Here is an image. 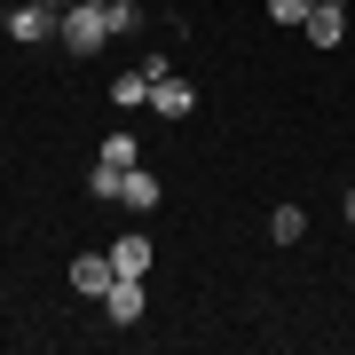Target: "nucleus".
<instances>
[{"instance_id": "obj_2", "label": "nucleus", "mask_w": 355, "mask_h": 355, "mask_svg": "<svg viewBox=\"0 0 355 355\" xmlns=\"http://www.w3.org/2000/svg\"><path fill=\"white\" fill-rule=\"evenodd\" d=\"M150 111H158V119H190V111H198V87L166 71V55H150Z\"/></svg>"}, {"instance_id": "obj_7", "label": "nucleus", "mask_w": 355, "mask_h": 355, "mask_svg": "<svg viewBox=\"0 0 355 355\" xmlns=\"http://www.w3.org/2000/svg\"><path fill=\"white\" fill-rule=\"evenodd\" d=\"M111 268H119V277H150V237H119L111 245Z\"/></svg>"}, {"instance_id": "obj_12", "label": "nucleus", "mask_w": 355, "mask_h": 355, "mask_svg": "<svg viewBox=\"0 0 355 355\" xmlns=\"http://www.w3.org/2000/svg\"><path fill=\"white\" fill-rule=\"evenodd\" d=\"M308 8L316 0H268V24H308Z\"/></svg>"}, {"instance_id": "obj_9", "label": "nucleus", "mask_w": 355, "mask_h": 355, "mask_svg": "<svg viewBox=\"0 0 355 355\" xmlns=\"http://www.w3.org/2000/svg\"><path fill=\"white\" fill-rule=\"evenodd\" d=\"M119 205H127V214H150V205H158V182L142 174V166H127V190H119Z\"/></svg>"}, {"instance_id": "obj_1", "label": "nucleus", "mask_w": 355, "mask_h": 355, "mask_svg": "<svg viewBox=\"0 0 355 355\" xmlns=\"http://www.w3.org/2000/svg\"><path fill=\"white\" fill-rule=\"evenodd\" d=\"M55 40H64L71 55H95L103 40H119V32H111V16H103L95 0H71V8H64V32H55Z\"/></svg>"}, {"instance_id": "obj_16", "label": "nucleus", "mask_w": 355, "mask_h": 355, "mask_svg": "<svg viewBox=\"0 0 355 355\" xmlns=\"http://www.w3.org/2000/svg\"><path fill=\"white\" fill-rule=\"evenodd\" d=\"M95 8H103V0H95Z\"/></svg>"}, {"instance_id": "obj_10", "label": "nucleus", "mask_w": 355, "mask_h": 355, "mask_svg": "<svg viewBox=\"0 0 355 355\" xmlns=\"http://www.w3.org/2000/svg\"><path fill=\"white\" fill-rule=\"evenodd\" d=\"M268 237H277V245H300L308 237V214H300V205H277V214H268Z\"/></svg>"}, {"instance_id": "obj_5", "label": "nucleus", "mask_w": 355, "mask_h": 355, "mask_svg": "<svg viewBox=\"0 0 355 355\" xmlns=\"http://www.w3.org/2000/svg\"><path fill=\"white\" fill-rule=\"evenodd\" d=\"M103 316H111V324H142V277H111V292H103Z\"/></svg>"}, {"instance_id": "obj_8", "label": "nucleus", "mask_w": 355, "mask_h": 355, "mask_svg": "<svg viewBox=\"0 0 355 355\" xmlns=\"http://www.w3.org/2000/svg\"><path fill=\"white\" fill-rule=\"evenodd\" d=\"M119 190H127V166H103V158H95V174H87V198H95V205H119Z\"/></svg>"}, {"instance_id": "obj_3", "label": "nucleus", "mask_w": 355, "mask_h": 355, "mask_svg": "<svg viewBox=\"0 0 355 355\" xmlns=\"http://www.w3.org/2000/svg\"><path fill=\"white\" fill-rule=\"evenodd\" d=\"M55 32H64V8H48V0H16L8 8V40H24V48H40Z\"/></svg>"}, {"instance_id": "obj_11", "label": "nucleus", "mask_w": 355, "mask_h": 355, "mask_svg": "<svg viewBox=\"0 0 355 355\" xmlns=\"http://www.w3.org/2000/svg\"><path fill=\"white\" fill-rule=\"evenodd\" d=\"M111 103H127V111H135V103H150V64L127 71V79H111Z\"/></svg>"}, {"instance_id": "obj_15", "label": "nucleus", "mask_w": 355, "mask_h": 355, "mask_svg": "<svg viewBox=\"0 0 355 355\" xmlns=\"http://www.w3.org/2000/svg\"><path fill=\"white\" fill-rule=\"evenodd\" d=\"M48 8H71V0H48Z\"/></svg>"}, {"instance_id": "obj_13", "label": "nucleus", "mask_w": 355, "mask_h": 355, "mask_svg": "<svg viewBox=\"0 0 355 355\" xmlns=\"http://www.w3.org/2000/svg\"><path fill=\"white\" fill-rule=\"evenodd\" d=\"M103 166H135V135H111V142H103Z\"/></svg>"}, {"instance_id": "obj_14", "label": "nucleus", "mask_w": 355, "mask_h": 355, "mask_svg": "<svg viewBox=\"0 0 355 355\" xmlns=\"http://www.w3.org/2000/svg\"><path fill=\"white\" fill-rule=\"evenodd\" d=\"M347 221H355V190H347Z\"/></svg>"}, {"instance_id": "obj_4", "label": "nucleus", "mask_w": 355, "mask_h": 355, "mask_svg": "<svg viewBox=\"0 0 355 355\" xmlns=\"http://www.w3.org/2000/svg\"><path fill=\"white\" fill-rule=\"evenodd\" d=\"M308 40H316V48H340L347 40V0H316V8H308V24H300Z\"/></svg>"}, {"instance_id": "obj_6", "label": "nucleus", "mask_w": 355, "mask_h": 355, "mask_svg": "<svg viewBox=\"0 0 355 355\" xmlns=\"http://www.w3.org/2000/svg\"><path fill=\"white\" fill-rule=\"evenodd\" d=\"M111 277H119L111 253H79V261H71V292H87V300H103V292H111Z\"/></svg>"}]
</instances>
